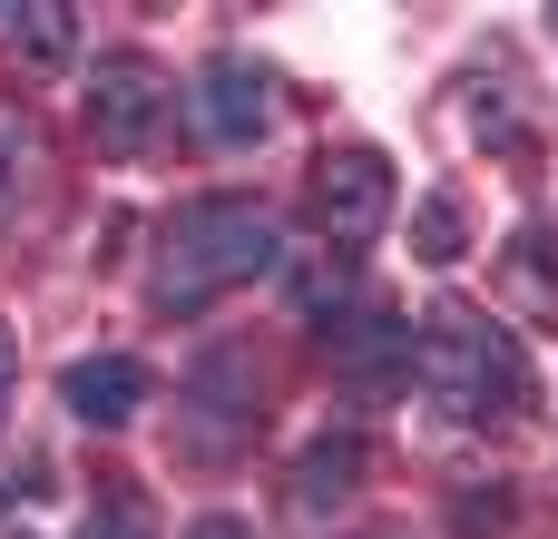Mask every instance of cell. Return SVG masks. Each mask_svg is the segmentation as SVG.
Listing matches in <instances>:
<instances>
[{"label":"cell","mask_w":558,"mask_h":539,"mask_svg":"<svg viewBox=\"0 0 558 539\" xmlns=\"http://www.w3.org/2000/svg\"><path fill=\"white\" fill-rule=\"evenodd\" d=\"M0 49L20 69H69L78 59V10L69 0H0Z\"/></svg>","instance_id":"cell-8"},{"label":"cell","mask_w":558,"mask_h":539,"mask_svg":"<svg viewBox=\"0 0 558 539\" xmlns=\"http://www.w3.org/2000/svg\"><path fill=\"white\" fill-rule=\"evenodd\" d=\"M186 539H255V530H245V520H196Z\"/></svg>","instance_id":"cell-14"},{"label":"cell","mask_w":558,"mask_h":539,"mask_svg":"<svg viewBox=\"0 0 558 539\" xmlns=\"http://www.w3.org/2000/svg\"><path fill=\"white\" fill-rule=\"evenodd\" d=\"M10 393H20V344H10V324H0V422H10Z\"/></svg>","instance_id":"cell-13"},{"label":"cell","mask_w":558,"mask_h":539,"mask_svg":"<svg viewBox=\"0 0 558 539\" xmlns=\"http://www.w3.org/2000/svg\"><path fill=\"white\" fill-rule=\"evenodd\" d=\"M392 216V157L383 147H324L314 167V226L324 245H373Z\"/></svg>","instance_id":"cell-5"},{"label":"cell","mask_w":558,"mask_h":539,"mask_svg":"<svg viewBox=\"0 0 558 539\" xmlns=\"http://www.w3.org/2000/svg\"><path fill=\"white\" fill-rule=\"evenodd\" d=\"M29 167H39V128H29L20 108H0V216L20 206V187H29Z\"/></svg>","instance_id":"cell-11"},{"label":"cell","mask_w":558,"mask_h":539,"mask_svg":"<svg viewBox=\"0 0 558 539\" xmlns=\"http://www.w3.org/2000/svg\"><path fill=\"white\" fill-rule=\"evenodd\" d=\"M167 128H177V79L147 49H108L98 79H88V137L108 157H147Z\"/></svg>","instance_id":"cell-3"},{"label":"cell","mask_w":558,"mask_h":539,"mask_svg":"<svg viewBox=\"0 0 558 539\" xmlns=\"http://www.w3.org/2000/svg\"><path fill=\"white\" fill-rule=\"evenodd\" d=\"M549 29H558V10H549Z\"/></svg>","instance_id":"cell-15"},{"label":"cell","mask_w":558,"mask_h":539,"mask_svg":"<svg viewBox=\"0 0 558 539\" xmlns=\"http://www.w3.org/2000/svg\"><path fill=\"white\" fill-rule=\"evenodd\" d=\"M196 98V118H206V137L216 147H255V137H275V69H255V59H206V79L186 88Z\"/></svg>","instance_id":"cell-6"},{"label":"cell","mask_w":558,"mask_h":539,"mask_svg":"<svg viewBox=\"0 0 558 539\" xmlns=\"http://www.w3.org/2000/svg\"><path fill=\"white\" fill-rule=\"evenodd\" d=\"M412 383H422V403H441L451 422H481V432H490V422H520V412L539 403L520 334L490 324V314H471V304H432V314H422V334H412Z\"/></svg>","instance_id":"cell-2"},{"label":"cell","mask_w":558,"mask_h":539,"mask_svg":"<svg viewBox=\"0 0 558 539\" xmlns=\"http://www.w3.org/2000/svg\"><path fill=\"white\" fill-rule=\"evenodd\" d=\"M353 481H363V442H353V432H333V442H314V452H304V471H294V511H304V520H324L333 501H353Z\"/></svg>","instance_id":"cell-9"},{"label":"cell","mask_w":558,"mask_h":539,"mask_svg":"<svg viewBox=\"0 0 558 539\" xmlns=\"http://www.w3.org/2000/svg\"><path fill=\"white\" fill-rule=\"evenodd\" d=\"M284 265V226L275 206L255 196H186L157 216V245H147V304L157 314H206L226 304L235 285L275 275Z\"/></svg>","instance_id":"cell-1"},{"label":"cell","mask_w":558,"mask_h":539,"mask_svg":"<svg viewBox=\"0 0 558 539\" xmlns=\"http://www.w3.org/2000/svg\"><path fill=\"white\" fill-rule=\"evenodd\" d=\"M157 383H147V363L137 354H78L69 373H59V403L78 412V422H98V432H118V422H137V403H147Z\"/></svg>","instance_id":"cell-7"},{"label":"cell","mask_w":558,"mask_h":539,"mask_svg":"<svg viewBox=\"0 0 558 539\" xmlns=\"http://www.w3.org/2000/svg\"><path fill=\"white\" fill-rule=\"evenodd\" d=\"M78 539H157V511H147V491L108 471V481L88 491V520H78Z\"/></svg>","instance_id":"cell-10"},{"label":"cell","mask_w":558,"mask_h":539,"mask_svg":"<svg viewBox=\"0 0 558 539\" xmlns=\"http://www.w3.org/2000/svg\"><path fill=\"white\" fill-rule=\"evenodd\" d=\"M422 255H432V265L461 255V206H451V196H422Z\"/></svg>","instance_id":"cell-12"},{"label":"cell","mask_w":558,"mask_h":539,"mask_svg":"<svg viewBox=\"0 0 558 539\" xmlns=\"http://www.w3.org/2000/svg\"><path fill=\"white\" fill-rule=\"evenodd\" d=\"M186 452L196 462H226L235 442H255V422H265V403H255V354H206L196 373H186Z\"/></svg>","instance_id":"cell-4"}]
</instances>
